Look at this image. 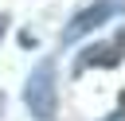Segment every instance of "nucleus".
Returning <instances> with one entry per match:
<instances>
[{"label": "nucleus", "mask_w": 125, "mask_h": 121, "mask_svg": "<svg viewBox=\"0 0 125 121\" xmlns=\"http://www.w3.org/2000/svg\"><path fill=\"white\" fill-rule=\"evenodd\" d=\"M4 27H8V16H0V39H4Z\"/></svg>", "instance_id": "4"}, {"label": "nucleus", "mask_w": 125, "mask_h": 121, "mask_svg": "<svg viewBox=\"0 0 125 121\" xmlns=\"http://www.w3.org/2000/svg\"><path fill=\"white\" fill-rule=\"evenodd\" d=\"M23 101H27V109H31L39 121H51V117H55L59 101H55V62H51V59H47V62H39V66H35V74L27 78Z\"/></svg>", "instance_id": "1"}, {"label": "nucleus", "mask_w": 125, "mask_h": 121, "mask_svg": "<svg viewBox=\"0 0 125 121\" xmlns=\"http://www.w3.org/2000/svg\"><path fill=\"white\" fill-rule=\"evenodd\" d=\"M113 12H117V4H113V0H98L94 8H82V12H78L70 23H66V31H62V43H74V39L90 35V31H94L102 20H109Z\"/></svg>", "instance_id": "2"}, {"label": "nucleus", "mask_w": 125, "mask_h": 121, "mask_svg": "<svg viewBox=\"0 0 125 121\" xmlns=\"http://www.w3.org/2000/svg\"><path fill=\"white\" fill-rule=\"evenodd\" d=\"M121 47H125V39H117V43H98V47H90L86 55H82V66H117L121 62Z\"/></svg>", "instance_id": "3"}]
</instances>
